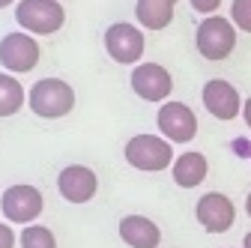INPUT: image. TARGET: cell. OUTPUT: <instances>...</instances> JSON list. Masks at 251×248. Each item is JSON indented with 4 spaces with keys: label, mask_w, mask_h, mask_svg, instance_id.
Here are the masks:
<instances>
[{
    "label": "cell",
    "mask_w": 251,
    "mask_h": 248,
    "mask_svg": "<svg viewBox=\"0 0 251 248\" xmlns=\"http://www.w3.org/2000/svg\"><path fill=\"white\" fill-rule=\"evenodd\" d=\"M27 105L42 120H60L75 108V90L60 78H39L27 93Z\"/></svg>",
    "instance_id": "obj_1"
},
{
    "label": "cell",
    "mask_w": 251,
    "mask_h": 248,
    "mask_svg": "<svg viewBox=\"0 0 251 248\" xmlns=\"http://www.w3.org/2000/svg\"><path fill=\"white\" fill-rule=\"evenodd\" d=\"M123 156L135 171H144V174H159L165 168H174V162H176L171 141L159 138V135H135V138H129Z\"/></svg>",
    "instance_id": "obj_2"
},
{
    "label": "cell",
    "mask_w": 251,
    "mask_h": 248,
    "mask_svg": "<svg viewBox=\"0 0 251 248\" xmlns=\"http://www.w3.org/2000/svg\"><path fill=\"white\" fill-rule=\"evenodd\" d=\"M15 21L30 36H51L66 24V9L60 0H18Z\"/></svg>",
    "instance_id": "obj_3"
},
{
    "label": "cell",
    "mask_w": 251,
    "mask_h": 248,
    "mask_svg": "<svg viewBox=\"0 0 251 248\" xmlns=\"http://www.w3.org/2000/svg\"><path fill=\"white\" fill-rule=\"evenodd\" d=\"M195 45L203 54V60H212V63L230 57L233 48H236V27H233V21H227L222 15H206L198 24V30H195Z\"/></svg>",
    "instance_id": "obj_4"
},
{
    "label": "cell",
    "mask_w": 251,
    "mask_h": 248,
    "mask_svg": "<svg viewBox=\"0 0 251 248\" xmlns=\"http://www.w3.org/2000/svg\"><path fill=\"white\" fill-rule=\"evenodd\" d=\"M144 48H147L144 33L132 21H114L105 30V51L120 66H138L144 57Z\"/></svg>",
    "instance_id": "obj_5"
},
{
    "label": "cell",
    "mask_w": 251,
    "mask_h": 248,
    "mask_svg": "<svg viewBox=\"0 0 251 248\" xmlns=\"http://www.w3.org/2000/svg\"><path fill=\"white\" fill-rule=\"evenodd\" d=\"M45 200H42V192L36 189V185H9V189L0 195V212L6 215V222L12 224H33L39 219Z\"/></svg>",
    "instance_id": "obj_6"
},
{
    "label": "cell",
    "mask_w": 251,
    "mask_h": 248,
    "mask_svg": "<svg viewBox=\"0 0 251 248\" xmlns=\"http://www.w3.org/2000/svg\"><path fill=\"white\" fill-rule=\"evenodd\" d=\"M39 63V42L36 36H30L27 30H18V33H6L0 39V66H3L9 75L12 72H30Z\"/></svg>",
    "instance_id": "obj_7"
},
{
    "label": "cell",
    "mask_w": 251,
    "mask_h": 248,
    "mask_svg": "<svg viewBox=\"0 0 251 248\" xmlns=\"http://www.w3.org/2000/svg\"><path fill=\"white\" fill-rule=\"evenodd\" d=\"M132 93H138V99L144 102H159L165 105L168 96L174 93V78L162 63H138L132 66Z\"/></svg>",
    "instance_id": "obj_8"
},
{
    "label": "cell",
    "mask_w": 251,
    "mask_h": 248,
    "mask_svg": "<svg viewBox=\"0 0 251 248\" xmlns=\"http://www.w3.org/2000/svg\"><path fill=\"white\" fill-rule=\"evenodd\" d=\"M155 123H159L162 138H168L171 144H188L198 135V117L185 102H165V105H159Z\"/></svg>",
    "instance_id": "obj_9"
},
{
    "label": "cell",
    "mask_w": 251,
    "mask_h": 248,
    "mask_svg": "<svg viewBox=\"0 0 251 248\" xmlns=\"http://www.w3.org/2000/svg\"><path fill=\"white\" fill-rule=\"evenodd\" d=\"M195 219L206 233H227L236 222V206L222 192H206L195 206Z\"/></svg>",
    "instance_id": "obj_10"
},
{
    "label": "cell",
    "mask_w": 251,
    "mask_h": 248,
    "mask_svg": "<svg viewBox=\"0 0 251 248\" xmlns=\"http://www.w3.org/2000/svg\"><path fill=\"white\" fill-rule=\"evenodd\" d=\"M99 176L87 165H66L57 174V192L66 203H90L96 198Z\"/></svg>",
    "instance_id": "obj_11"
},
{
    "label": "cell",
    "mask_w": 251,
    "mask_h": 248,
    "mask_svg": "<svg viewBox=\"0 0 251 248\" xmlns=\"http://www.w3.org/2000/svg\"><path fill=\"white\" fill-rule=\"evenodd\" d=\"M203 108L215 117V120H233L242 114V96L236 93V87L225 78H212L203 84L201 90Z\"/></svg>",
    "instance_id": "obj_12"
},
{
    "label": "cell",
    "mask_w": 251,
    "mask_h": 248,
    "mask_svg": "<svg viewBox=\"0 0 251 248\" xmlns=\"http://www.w3.org/2000/svg\"><path fill=\"white\" fill-rule=\"evenodd\" d=\"M120 239L129 245V248H159L162 242V230L152 219L147 215H126L120 219Z\"/></svg>",
    "instance_id": "obj_13"
},
{
    "label": "cell",
    "mask_w": 251,
    "mask_h": 248,
    "mask_svg": "<svg viewBox=\"0 0 251 248\" xmlns=\"http://www.w3.org/2000/svg\"><path fill=\"white\" fill-rule=\"evenodd\" d=\"M171 174H174V182L179 185V189H198V185L206 179V174H209V162H206L203 152L188 149L174 162Z\"/></svg>",
    "instance_id": "obj_14"
},
{
    "label": "cell",
    "mask_w": 251,
    "mask_h": 248,
    "mask_svg": "<svg viewBox=\"0 0 251 248\" xmlns=\"http://www.w3.org/2000/svg\"><path fill=\"white\" fill-rule=\"evenodd\" d=\"M176 0H135V21L147 30H165L174 21Z\"/></svg>",
    "instance_id": "obj_15"
},
{
    "label": "cell",
    "mask_w": 251,
    "mask_h": 248,
    "mask_svg": "<svg viewBox=\"0 0 251 248\" xmlns=\"http://www.w3.org/2000/svg\"><path fill=\"white\" fill-rule=\"evenodd\" d=\"M27 102V93L18 78L9 72H0V117H15Z\"/></svg>",
    "instance_id": "obj_16"
},
{
    "label": "cell",
    "mask_w": 251,
    "mask_h": 248,
    "mask_svg": "<svg viewBox=\"0 0 251 248\" xmlns=\"http://www.w3.org/2000/svg\"><path fill=\"white\" fill-rule=\"evenodd\" d=\"M18 245L21 248H57V236L42 224H27L18 233Z\"/></svg>",
    "instance_id": "obj_17"
},
{
    "label": "cell",
    "mask_w": 251,
    "mask_h": 248,
    "mask_svg": "<svg viewBox=\"0 0 251 248\" xmlns=\"http://www.w3.org/2000/svg\"><path fill=\"white\" fill-rule=\"evenodd\" d=\"M230 21L236 30L251 33V0H233L230 3Z\"/></svg>",
    "instance_id": "obj_18"
},
{
    "label": "cell",
    "mask_w": 251,
    "mask_h": 248,
    "mask_svg": "<svg viewBox=\"0 0 251 248\" xmlns=\"http://www.w3.org/2000/svg\"><path fill=\"white\" fill-rule=\"evenodd\" d=\"M192 3V9L198 15H215V9L222 6V0H188Z\"/></svg>",
    "instance_id": "obj_19"
},
{
    "label": "cell",
    "mask_w": 251,
    "mask_h": 248,
    "mask_svg": "<svg viewBox=\"0 0 251 248\" xmlns=\"http://www.w3.org/2000/svg\"><path fill=\"white\" fill-rule=\"evenodd\" d=\"M0 248H15V233L9 224H0Z\"/></svg>",
    "instance_id": "obj_20"
},
{
    "label": "cell",
    "mask_w": 251,
    "mask_h": 248,
    "mask_svg": "<svg viewBox=\"0 0 251 248\" xmlns=\"http://www.w3.org/2000/svg\"><path fill=\"white\" fill-rule=\"evenodd\" d=\"M242 120H245V126L251 129V96L242 102Z\"/></svg>",
    "instance_id": "obj_21"
},
{
    "label": "cell",
    "mask_w": 251,
    "mask_h": 248,
    "mask_svg": "<svg viewBox=\"0 0 251 248\" xmlns=\"http://www.w3.org/2000/svg\"><path fill=\"white\" fill-rule=\"evenodd\" d=\"M242 248H251V230H248V233L242 236Z\"/></svg>",
    "instance_id": "obj_22"
},
{
    "label": "cell",
    "mask_w": 251,
    "mask_h": 248,
    "mask_svg": "<svg viewBox=\"0 0 251 248\" xmlns=\"http://www.w3.org/2000/svg\"><path fill=\"white\" fill-rule=\"evenodd\" d=\"M245 212H248V219H251V195L245 198Z\"/></svg>",
    "instance_id": "obj_23"
},
{
    "label": "cell",
    "mask_w": 251,
    "mask_h": 248,
    "mask_svg": "<svg viewBox=\"0 0 251 248\" xmlns=\"http://www.w3.org/2000/svg\"><path fill=\"white\" fill-rule=\"evenodd\" d=\"M6 6H12V0H0V9H6Z\"/></svg>",
    "instance_id": "obj_24"
}]
</instances>
